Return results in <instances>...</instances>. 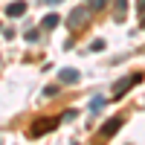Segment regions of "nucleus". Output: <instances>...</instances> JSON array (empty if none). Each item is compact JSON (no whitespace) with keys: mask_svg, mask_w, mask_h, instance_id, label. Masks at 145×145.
Returning a JSON list of instances; mask_svg holds the SVG:
<instances>
[{"mask_svg":"<svg viewBox=\"0 0 145 145\" xmlns=\"http://www.w3.org/2000/svg\"><path fill=\"white\" fill-rule=\"evenodd\" d=\"M87 20H90V9H87V6H78V9L70 12L67 26H70V32H76V29H81V26H87Z\"/></svg>","mask_w":145,"mask_h":145,"instance_id":"obj_1","label":"nucleus"},{"mask_svg":"<svg viewBox=\"0 0 145 145\" xmlns=\"http://www.w3.org/2000/svg\"><path fill=\"white\" fill-rule=\"evenodd\" d=\"M58 122L61 119H35L32 128H29V137H41V134H50V131L58 128Z\"/></svg>","mask_w":145,"mask_h":145,"instance_id":"obj_2","label":"nucleus"},{"mask_svg":"<svg viewBox=\"0 0 145 145\" xmlns=\"http://www.w3.org/2000/svg\"><path fill=\"white\" fill-rule=\"evenodd\" d=\"M139 81H142V76H139V72H134V76H125L119 84H113V99H122V96H125L131 87H134V84H139Z\"/></svg>","mask_w":145,"mask_h":145,"instance_id":"obj_3","label":"nucleus"},{"mask_svg":"<svg viewBox=\"0 0 145 145\" xmlns=\"http://www.w3.org/2000/svg\"><path fill=\"white\" fill-rule=\"evenodd\" d=\"M122 125H125V119H122V116H113V119H107V122H105V128H102V139L113 137V134H116V131L122 128Z\"/></svg>","mask_w":145,"mask_h":145,"instance_id":"obj_4","label":"nucleus"},{"mask_svg":"<svg viewBox=\"0 0 145 145\" xmlns=\"http://www.w3.org/2000/svg\"><path fill=\"white\" fill-rule=\"evenodd\" d=\"M125 15H128V0H113V18H116V23H122Z\"/></svg>","mask_w":145,"mask_h":145,"instance_id":"obj_5","label":"nucleus"},{"mask_svg":"<svg viewBox=\"0 0 145 145\" xmlns=\"http://www.w3.org/2000/svg\"><path fill=\"white\" fill-rule=\"evenodd\" d=\"M58 78H61V84H76L78 81V70L64 67V70H58Z\"/></svg>","mask_w":145,"mask_h":145,"instance_id":"obj_6","label":"nucleus"},{"mask_svg":"<svg viewBox=\"0 0 145 145\" xmlns=\"http://www.w3.org/2000/svg\"><path fill=\"white\" fill-rule=\"evenodd\" d=\"M23 12H26V3H23V0H18V3H9V6H6V15H9V18H20Z\"/></svg>","mask_w":145,"mask_h":145,"instance_id":"obj_7","label":"nucleus"},{"mask_svg":"<svg viewBox=\"0 0 145 145\" xmlns=\"http://www.w3.org/2000/svg\"><path fill=\"white\" fill-rule=\"evenodd\" d=\"M105 105H107V99H105V96H93V99H90V113H99Z\"/></svg>","mask_w":145,"mask_h":145,"instance_id":"obj_8","label":"nucleus"},{"mask_svg":"<svg viewBox=\"0 0 145 145\" xmlns=\"http://www.w3.org/2000/svg\"><path fill=\"white\" fill-rule=\"evenodd\" d=\"M41 26H44V29H55V26H58V15H44Z\"/></svg>","mask_w":145,"mask_h":145,"instance_id":"obj_9","label":"nucleus"},{"mask_svg":"<svg viewBox=\"0 0 145 145\" xmlns=\"http://www.w3.org/2000/svg\"><path fill=\"white\" fill-rule=\"evenodd\" d=\"M137 12H139V29H145V0L137 3Z\"/></svg>","mask_w":145,"mask_h":145,"instance_id":"obj_10","label":"nucleus"},{"mask_svg":"<svg viewBox=\"0 0 145 145\" xmlns=\"http://www.w3.org/2000/svg\"><path fill=\"white\" fill-rule=\"evenodd\" d=\"M26 41H29V44L38 41V29H29V32H26Z\"/></svg>","mask_w":145,"mask_h":145,"instance_id":"obj_11","label":"nucleus"},{"mask_svg":"<svg viewBox=\"0 0 145 145\" xmlns=\"http://www.w3.org/2000/svg\"><path fill=\"white\" fill-rule=\"evenodd\" d=\"M90 50H96V52L105 50V41H102V38H99V41H93V44H90Z\"/></svg>","mask_w":145,"mask_h":145,"instance_id":"obj_12","label":"nucleus"},{"mask_svg":"<svg viewBox=\"0 0 145 145\" xmlns=\"http://www.w3.org/2000/svg\"><path fill=\"white\" fill-rule=\"evenodd\" d=\"M105 3H107V0H93V12L96 9H105Z\"/></svg>","mask_w":145,"mask_h":145,"instance_id":"obj_13","label":"nucleus"},{"mask_svg":"<svg viewBox=\"0 0 145 145\" xmlns=\"http://www.w3.org/2000/svg\"><path fill=\"white\" fill-rule=\"evenodd\" d=\"M46 3H61V0H46Z\"/></svg>","mask_w":145,"mask_h":145,"instance_id":"obj_14","label":"nucleus"}]
</instances>
